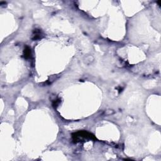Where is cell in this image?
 I'll return each mask as SVG.
<instances>
[{"mask_svg":"<svg viewBox=\"0 0 161 161\" xmlns=\"http://www.w3.org/2000/svg\"><path fill=\"white\" fill-rule=\"evenodd\" d=\"M72 139L76 142L81 140V139L96 140L95 136L91 133L86 131H79L72 134Z\"/></svg>","mask_w":161,"mask_h":161,"instance_id":"6da1fadb","label":"cell"},{"mask_svg":"<svg viewBox=\"0 0 161 161\" xmlns=\"http://www.w3.org/2000/svg\"><path fill=\"white\" fill-rule=\"evenodd\" d=\"M31 55V50L28 47H26L24 50V57L25 59H28Z\"/></svg>","mask_w":161,"mask_h":161,"instance_id":"7a4b0ae2","label":"cell"}]
</instances>
